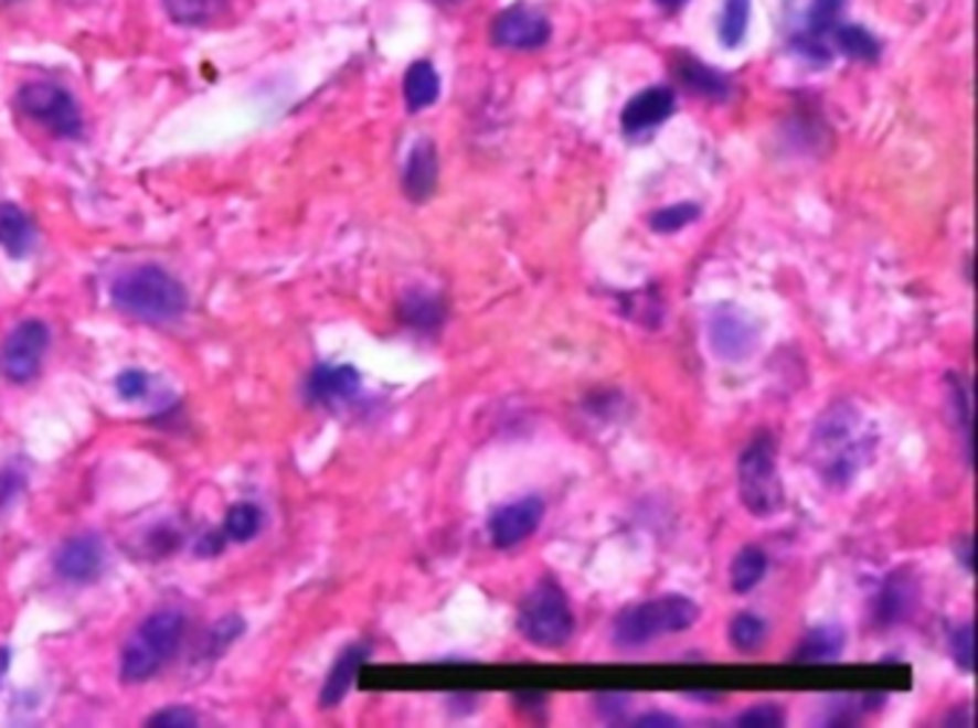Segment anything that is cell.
<instances>
[{
	"instance_id": "cell-22",
	"label": "cell",
	"mask_w": 978,
	"mask_h": 728,
	"mask_svg": "<svg viewBox=\"0 0 978 728\" xmlns=\"http://www.w3.org/2000/svg\"><path fill=\"white\" fill-rule=\"evenodd\" d=\"M439 89H443V84H439L434 64L416 61V64L407 66L402 93H405V107L411 113H422V109L434 107L436 98H439Z\"/></svg>"
},
{
	"instance_id": "cell-6",
	"label": "cell",
	"mask_w": 978,
	"mask_h": 728,
	"mask_svg": "<svg viewBox=\"0 0 978 728\" xmlns=\"http://www.w3.org/2000/svg\"><path fill=\"white\" fill-rule=\"evenodd\" d=\"M574 625L577 622H574L568 597L551 579H543L540 586L531 588L520 606V617H517V631L536 649L565 645L574 636Z\"/></svg>"
},
{
	"instance_id": "cell-46",
	"label": "cell",
	"mask_w": 978,
	"mask_h": 728,
	"mask_svg": "<svg viewBox=\"0 0 978 728\" xmlns=\"http://www.w3.org/2000/svg\"><path fill=\"white\" fill-rule=\"evenodd\" d=\"M436 3H443V7H454V3H459V0H436Z\"/></svg>"
},
{
	"instance_id": "cell-31",
	"label": "cell",
	"mask_w": 978,
	"mask_h": 728,
	"mask_svg": "<svg viewBox=\"0 0 978 728\" xmlns=\"http://www.w3.org/2000/svg\"><path fill=\"white\" fill-rule=\"evenodd\" d=\"M750 7L752 0H726L723 3L721 14V43L735 50L741 46L743 38H746V26H750Z\"/></svg>"
},
{
	"instance_id": "cell-10",
	"label": "cell",
	"mask_w": 978,
	"mask_h": 728,
	"mask_svg": "<svg viewBox=\"0 0 978 728\" xmlns=\"http://www.w3.org/2000/svg\"><path fill=\"white\" fill-rule=\"evenodd\" d=\"M545 516V502L540 496H520L506 505L493 507L488 516V539L493 548H514L536 534Z\"/></svg>"
},
{
	"instance_id": "cell-12",
	"label": "cell",
	"mask_w": 978,
	"mask_h": 728,
	"mask_svg": "<svg viewBox=\"0 0 978 728\" xmlns=\"http://www.w3.org/2000/svg\"><path fill=\"white\" fill-rule=\"evenodd\" d=\"M918 600H922V591H918L915 574L910 568H899L884 579L879 597L872 602V617L881 629H893L915 614Z\"/></svg>"
},
{
	"instance_id": "cell-15",
	"label": "cell",
	"mask_w": 978,
	"mask_h": 728,
	"mask_svg": "<svg viewBox=\"0 0 978 728\" xmlns=\"http://www.w3.org/2000/svg\"><path fill=\"white\" fill-rule=\"evenodd\" d=\"M674 107H678V98L671 93L669 86H649L644 93H637L635 98L623 107V132L629 138L644 136L649 129L660 127L666 124L674 115Z\"/></svg>"
},
{
	"instance_id": "cell-25",
	"label": "cell",
	"mask_w": 978,
	"mask_h": 728,
	"mask_svg": "<svg viewBox=\"0 0 978 728\" xmlns=\"http://www.w3.org/2000/svg\"><path fill=\"white\" fill-rule=\"evenodd\" d=\"M265 528V511L253 502H236L227 507L222 522V534L227 543H251Z\"/></svg>"
},
{
	"instance_id": "cell-2",
	"label": "cell",
	"mask_w": 978,
	"mask_h": 728,
	"mask_svg": "<svg viewBox=\"0 0 978 728\" xmlns=\"http://www.w3.org/2000/svg\"><path fill=\"white\" fill-rule=\"evenodd\" d=\"M109 299L121 313L156 324L176 322L190 308L184 285L158 265H141L121 272L109 287Z\"/></svg>"
},
{
	"instance_id": "cell-5",
	"label": "cell",
	"mask_w": 978,
	"mask_h": 728,
	"mask_svg": "<svg viewBox=\"0 0 978 728\" xmlns=\"http://www.w3.org/2000/svg\"><path fill=\"white\" fill-rule=\"evenodd\" d=\"M737 493L755 520L778 516L786 505L778 468V445L772 433H757L737 459Z\"/></svg>"
},
{
	"instance_id": "cell-9",
	"label": "cell",
	"mask_w": 978,
	"mask_h": 728,
	"mask_svg": "<svg viewBox=\"0 0 978 728\" xmlns=\"http://www.w3.org/2000/svg\"><path fill=\"white\" fill-rule=\"evenodd\" d=\"M46 351H50V328L41 319H26V322L14 324L0 347L3 376L14 385H26L41 373Z\"/></svg>"
},
{
	"instance_id": "cell-23",
	"label": "cell",
	"mask_w": 978,
	"mask_h": 728,
	"mask_svg": "<svg viewBox=\"0 0 978 728\" xmlns=\"http://www.w3.org/2000/svg\"><path fill=\"white\" fill-rule=\"evenodd\" d=\"M769 571V557H766L764 548L757 545H746L735 554L732 565H729V586L735 593H750L761 586V579Z\"/></svg>"
},
{
	"instance_id": "cell-14",
	"label": "cell",
	"mask_w": 978,
	"mask_h": 728,
	"mask_svg": "<svg viewBox=\"0 0 978 728\" xmlns=\"http://www.w3.org/2000/svg\"><path fill=\"white\" fill-rule=\"evenodd\" d=\"M104 563H107V550H104L100 536L95 534L72 536L55 550L57 577L70 579V582H93L104 571Z\"/></svg>"
},
{
	"instance_id": "cell-43",
	"label": "cell",
	"mask_w": 978,
	"mask_h": 728,
	"mask_svg": "<svg viewBox=\"0 0 978 728\" xmlns=\"http://www.w3.org/2000/svg\"><path fill=\"white\" fill-rule=\"evenodd\" d=\"M635 726H680V720L678 717L666 715V711H649V715L637 717Z\"/></svg>"
},
{
	"instance_id": "cell-7",
	"label": "cell",
	"mask_w": 978,
	"mask_h": 728,
	"mask_svg": "<svg viewBox=\"0 0 978 728\" xmlns=\"http://www.w3.org/2000/svg\"><path fill=\"white\" fill-rule=\"evenodd\" d=\"M18 109L35 124L46 127L52 136L66 138V141H78L84 136V115L64 86L35 81L26 84L18 93Z\"/></svg>"
},
{
	"instance_id": "cell-1",
	"label": "cell",
	"mask_w": 978,
	"mask_h": 728,
	"mask_svg": "<svg viewBox=\"0 0 978 728\" xmlns=\"http://www.w3.org/2000/svg\"><path fill=\"white\" fill-rule=\"evenodd\" d=\"M875 428L867 414L852 402L829 405L812 428V462L815 471L832 488H847L867 468L875 450Z\"/></svg>"
},
{
	"instance_id": "cell-20",
	"label": "cell",
	"mask_w": 978,
	"mask_h": 728,
	"mask_svg": "<svg viewBox=\"0 0 978 728\" xmlns=\"http://www.w3.org/2000/svg\"><path fill=\"white\" fill-rule=\"evenodd\" d=\"M35 224L26 215V210L12 201H0V250L14 261H21L35 250Z\"/></svg>"
},
{
	"instance_id": "cell-11",
	"label": "cell",
	"mask_w": 978,
	"mask_h": 728,
	"mask_svg": "<svg viewBox=\"0 0 978 728\" xmlns=\"http://www.w3.org/2000/svg\"><path fill=\"white\" fill-rule=\"evenodd\" d=\"M551 38V23L543 12L529 7H511L491 23V41L502 50H540Z\"/></svg>"
},
{
	"instance_id": "cell-27",
	"label": "cell",
	"mask_w": 978,
	"mask_h": 728,
	"mask_svg": "<svg viewBox=\"0 0 978 728\" xmlns=\"http://www.w3.org/2000/svg\"><path fill=\"white\" fill-rule=\"evenodd\" d=\"M227 0H164V9L176 23L204 26L224 12Z\"/></svg>"
},
{
	"instance_id": "cell-21",
	"label": "cell",
	"mask_w": 978,
	"mask_h": 728,
	"mask_svg": "<svg viewBox=\"0 0 978 728\" xmlns=\"http://www.w3.org/2000/svg\"><path fill=\"white\" fill-rule=\"evenodd\" d=\"M847 649V631L841 625H818L800 636V643L789 654L793 663H832L843 657Z\"/></svg>"
},
{
	"instance_id": "cell-18",
	"label": "cell",
	"mask_w": 978,
	"mask_h": 728,
	"mask_svg": "<svg viewBox=\"0 0 978 728\" xmlns=\"http://www.w3.org/2000/svg\"><path fill=\"white\" fill-rule=\"evenodd\" d=\"M400 319L405 328L434 336L445 324V304L443 299L425 287H411L400 299Z\"/></svg>"
},
{
	"instance_id": "cell-19",
	"label": "cell",
	"mask_w": 978,
	"mask_h": 728,
	"mask_svg": "<svg viewBox=\"0 0 978 728\" xmlns=\"http://www.w3.org/2000/svg\"><path fill=\"white\" fill-rule=\"evenodd\" d=\"M674 75H678L685 89H692L694 95H703L709 100H726L732 95V81L723 72L714 69V66L692 57L689 52H680L674 57Z\"/></svg>"
},
{
	"instance_id": "cell-39",
	"label": "cell",
	"mask_w": 978,
	"mask_h": 728,
	"mask_svg": "<svg viewBox=\"0 0 978 728\" xmlns=\"http://www.w3.org/2000/svg\"><path fill=\"white\" fill-rule=\"evenodd\" d=\"M227 548V536L222 534V528L219 531H208V534H201L199 536V543H195V554H199V557H219V554H222V550Z\"/></svg>"
},
{
	"instance_id": "cell-38",
	"label": "cell",
	"mask_w": 978,
	"mask_h": 728,
	"mask_svg": "<svg viewBox=\"0 0 978 728\" xmlns=\"http://www.w3.org/2000/svg\"><path fill=\"white\" fill-rule=\"evenodd\" d=\"M793 46H795V52H800V55L804 57H809V61H812V64H829V61H832V52L827 50V43L821 41V38H815V35H798L793 41Z\"/></svg>"
},
{
	"instance_id": "cell-13",
	"label": "cell",
	"mask_w": 978,
	"mask_h": 728,
	"mask_svg": "<svg viewBox=\"0 0 978 728\" xmlns=\"http://www.w3.org/2000/svg\"><path fill=\"white\" fill-rule=\"evenodd\" d=\"M362 390V373L353 364H319L305 382V399L310 405H344Z\"/></svg>"
},
{
	"instance_id": "cell-28",
	"label": "cell",
	"mask_w": 978,
	"mask_h": 728,
	"mask_svg": "<svg viewBox=\"0 0 978 728\" xmlns=\"http://www.w3.org/2000/svg\"><path fill=\"white\" fill-rule=\"evenodd\" d=\"M242 634H244V620H242V617H233V614L222 617V620L210 625L208 636H204V643L199 645L201 657H204V660H219L224 654V651H227L230 645L236 643V640Z\"/></svg>"
},
{
	"instance_id": "cell-30",
	"label": "cell",
	"mask_w": 978,
	"mask_h": 728,
	"mask_svg": "<svg viewBox=\"0 0 978 728\" xmlns=\"http://www.w3.org/2000/svg\"><path fill=\"white\" fill-rule=\"evenodd\" d=\"M700 218V207L694 201H683V204H669L663 210H655L649 215V227L655 233H663V236H671V233H680L685 229L689 224H694Z\"/></svg>"
},
{
	"instance_id": "cell-45",
	"label": "cell",
	"mask_w": 978,
	"mask_h": 728,
	"mask_svg": "<svg viewBox=\"0 0 978 728\" xmlns=\"http://www.w3.org/2000/svg\"><path fill=\"white\" fill-rule=\"evenodd\" d=\"M7 665H9V649H0V679L7 674Z\"/></svg>"
},
{
	"instance_id": "cell-17",
	"label": "cell",
	"mask_w": 978,
	"mask_h": 728,
	"mask_svg": "<svg viewBox=\"0 0 978 728\" xmlns=\"http://www.w3.org/2000/svg\"><path fill=\"white\" fill-rule=\"evenodd\" d=\"M368 660H371V649H368V645L364 643L348 645V649L336 657V663L330 665L322 692H319V706L322 708L342 706L344 697L350 694V688H353V683H357L359 672H362Z\"/></svg>"
},
{
	"instance_id": "cell-44",
	"label": "cell",
	"mask_w": 978,
	"mask_h": 728,
	"mask_svg": "<svg viewBox=\"0 0 978 728\" xmlns=\"http://www.w3.org/2000/svg\"><path fill=\"white\" fill-rule=\"evenodd\" d=\"M657 7L660 9H666V12H674V9H680L685 3V0H655Z\"/></svg>"
},
{
	"instance_id": "cell-42",
	"label": "cell",
	"mask_w": 978,
	"mask_h": 728,
	"mask_svg": "<svg viewBox=\"0 0 978 728\" xmlns=\"http://www.w3.org/2000/svg\"><path fill=\"white\" fill-rule=\"evenodd\" d=\"M953 550H956L958 563L965 565L967 571H972V536L970 534L958 536L956 545H953Z\"/></svg>"
},
{
	"instance_id": "cell-32",
	"label": "cell",
	"mask_w": 978,
	"mask_h": 728,
	"mask_svg": "<svg viewBox=\"0 0 978 728\" xmlns=\"http://www.w3.org/2000/svg\"><path fill=\"white\" fill-rule=\"evenodd\" d=\"M950 657L961 674L976 672V631L970 622L950 631Z\"/></svg>"
},
{
	"instance_id": "cell-24",
	"label": "cell",
	"mask_w": 978,
	"mask_h": 728,
	"mask_svg": "<svg viewBox=\"0 0 978 728\" xmlns=\"http://www.w3.org/2000/svg\"><path fill=\"white\" fill-rule=\"evenodd\" d=\"M947 402L956 425L961 428V445H965L967 464H972V387L961 373L947 376Z\"/></svg>"
},
{
	"instance_id": "cell-36",
	"label": "cell",
	"mask_w": 978,
	"mask_h": 728,
	"mask_svg": "<svg viewBox=\"0 0 978 728\" xmlns=\"http://www.w3.org/2000/svg\"><path fill=\"white\" fill-rule=\"evenodd\" d=\"M23 488H26V477L18 468H3L0 471V514H7L14 500L23 493Z\"/></svg>"
},
{
	"instance_id": "cell-4",
	"label": "cell",
	"mask_w": 978,
	"mask_h": 728,
	"mask_svg": "<svg viewBox=\"0 0 978 728\" xmlns=\"http://www.w3.org/2000/svg\"><path fill=\"white\" fill-rule=\"evenodd\" d=\"M187 620L179 608H158L129 636L121 651V679L138 686L156 677L181 649Z\"/></svg>"
},
{
	"instance_id": "cell-8",
	"label": "cell",
	"mask_w": 978,
	"mask_h": 728,
	"mask_svg": "<svg viewBox=\"0 0 978 728\" xmlns=\"http://www.w3.org/2000/svg\"><path fill=\"white\" fill-rule=\"evenodd\" d=\"M709 347L723 362H743L757 351L761 344V328H757L755 315H750L743 308L726 301L709 313L706 324Z\"/></svg>"
},
{
	"instance_id": "cell-16",
	"label": "cell",
	"mask_w": 978,
	"mask_h": 728,
	"mask_svg": "<svg viewBox=\"0 0 978 728\" xmlns=\"http://www.w3.org/2000/svg\"><path fill=\"white\" fill-rule=\"evenodd\" d=\"M436 184H439V156L434 141L419 138L414 150L407 152L405 170H402V193L414 204H425L436 193Z\"/></svg>"
},
{
	"instance_id": "cell-26",
	"label": "cell",
	"mask_w": 978,
	"mask_h": 728,
	"mask_svg": "<svg viewBox=\"0 0 978 728\" xmlns=\"http://www.w3.org/2000/svg\"><path fill=\"white\" fill-rule=\"evenodd\" d=\"M836 35V46L852 61H867V64H875L881 57V43L867 32L864 26H852V23H843V26L832 29Z\"/></svg>"
},
{
	"instance_id": "cell-40",
	"label": "cell",
	"mask_w": 978,
	"mask_h": 728,
	"mask_svg": "<svg viewBox=\"0 0 978 728\" xmlns=\"http://www.w3.org/2000/svg\"><path fill=\"white\" fill-rule=\"evenodd\" d=\"M597 708H600L603 717L617 720V717H623V711L629 708V697H626V694H597Z\"/></svg>"
},
{
	"instance_id": "cell-37",
	"label": "cell",
	"mask_w": 978,
	"mask_h": 728,
	"mask_svg": "<svg viewBox=\"0 0 978 728\" xmlns=\"http://www.w3.org/2000/svg\"><path fill=\"white\" fill-rule=\"evenodd\" d=\"M147 726H199V717H195L193 708L187 706H167L161 711H156L152 717H147Z\"/></svg>"
},
{
	"instance_id": "cell-3",
	"label": "cell",
	"mask_w": 978,
	"mask_h": 728,
	"mask_svg": "<svg viewBox=\"0 0 978 728\" xmlns=\"http://www.w3.org/2000/svg\"><path fill=\"white\" fill-rule=\"evenodd\" d=\"M700 620V608L692 597L666 593L657 600L626 606L612 622V640L620 649H644L660 636L685 634Z\"/></svg>"
},
{
	"instance_id": "cell-29",
	"label": "cell",
	"mask_w": 978,
	"mask_h": 728,
	"mask_svg": "<svg viewBox=\"0 0 978 728\" xmlns=\"http://www.w3.org/2000/svg\"><path fill=\"white\" fill-rule=\"evenodd\" d=\"M766 634H769L766 620H761V617L752 614V611L737 614L735 620H732V625H729V640H732V645H735L737 651H757L764 645Z\"/></svg>"
},
{
	"instance_id": "cell-41",
	"label": "cell",
	"mask_w": 978,
	"mask_h": 728,
	"mask_svg": "<svg viewBox=\"0 0 978 728\" xmlns=\"http://www.w3.org/2000/svg\"><path fill=\"white\" fill-rule=\"evenodd\" d=\"M545 700H549V697H545V692H517L514 694L517 708H522V711H531V708H543Z\"/></svg>"
},
{
	"instance_id": "cell-35",
	"label": "cell",
	"mask_w": 978,
	"mask_h": 728,
	"mask_svg": "<svg viewBox=\"0 0 978 728\" xmlns=\"http://www.w3.org/2000/svg\"><path fill=\"white\" fill-rule=\"evenodd\" d=\"M152 387V378L147 371H138V367H127L115 376V390L121 396L124 402H136L143 399Z\"/></svg>"
},
{
	"instance_id": "cell-33",
	"label": "cell",
	"mask_w": 978,
	"mask_h": 728,
	"mask_svg": "<svg viewBox=\"0 0 978 728\" xmlns=\"http://www.w3.org/2000/svg\"><path fill=\"white\" fill-rule=\"evenodd\" d=\"M843 3L847 0H812L807 14V32L815 38L829 35L832 29L838 26V18L843 12Z\"/></svg>"
},
{
	"instance_id": "cell-34",
	"label": "cell",
	"mask_w": 978,
	"mask_h": 728,
	"mask_svg": "<svg viewBox=\"0 0 978 728\" xmlns=\"http://www.w3.org/2000/svg\"><path fill=\"white\" fill-rule=\"evenodd\" d=\"M786 722V711L778 703H757V706L743 708L741 715L735 717V726H764V728H778Z\"/></svg>"
},
{
	"instance_id": "cell-47",
	"label": "cell",
	"mask_w": 978,
	"mask_h": 728,
	"mask_svg": "<svg viewBox=\"0 0 978 728\" xmlns=\"http://www.w3.org/2000/svg\"><path fill=\"white\" fill-rule=\"evenodd\" d=\"M0 3H12V0H0Z\"/></svg>"
}]
</instances>
